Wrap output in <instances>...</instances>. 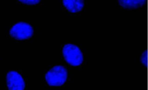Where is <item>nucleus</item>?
I'll return each mask as SVG.
<instances>
[{"label":"nucleus","instance_id":"obj_1","mask_svg":"<svg viewBox=\"0 0 148 90\" xmlns=\"http://www.w3.org/2000/svg\"><path fill=\"white\" fill-rule=\"evenodd\" d=\"M67 69L61 65H56L51 68L45 74V79L48 85L60 86L66 82L67 78Z\"/></svg>","mask_w":148,"mask_h":90},{"label":"nucleus","instance_id":"obj_2","mask_svg":"<svg viewBox=\"0 0 148 90\" xmlns=\"http://www.w3.org/2000/svg\"><path fill=\"white\" fill-rule=\"evenodd\" d=\"M62 53L66 61L73 66L79 65L84 60L83 53L80 48L74 44L69 43L65 45Z\"/></svg>","mask_w":148,"mask_h":90},{"label":"nucleus","instance_id":"obj_3","mask_svg":"<svg viewBox=\"0 0 148 90\" xmlns=\"http://www.w3.org/2000/svg\"><path fill=\"white\" fill-rule=\"evenodd\" d=\"M34 33L32 26L25 22H19L15 23L10 30V34L14 39L26 40L31 38Z\"/></svg>","mask_w":148,"mask_h":90},{"label":"nucleus","instance_id":"obj_4","mask_svg":"<svg viewBox=\"0 0 148 90\" xmlns=\"http://www.w3.org/2000/svg\"><path fill=\"white\" fill-rule=\"evenodd\" d=\"M8 90H24L25 83L23 77L16 71H11L6 75Z\"/></svg>","mask_w":148,"mask_h":90},{"label":"nucleus","instance_id":"obj_5","mask_svg":"<svg viewBox=\"0 0 148 90\" xmlns=\"http://www.w3.org/2000/svg\"><path fill=\"white\" fill-rule=\"evenodd\" d=\"M63 3L67 10L72 13L80 11L84 5L83 0H63Z\"/></svg>","mask_w":148,"mask_h":90},{"label":"nucleus","instance_id":"obj_6","mask_svg":"<svg viewBox=\"0 0 148 90\" xmlns=\"http://www.w3.org/2000/svg\"><path fill=\"white\" fill-rule=\"evenodd\" d=\"M119 5L124 8L133 9L142 7L145 3V0H119Z\"/></svg>","mask_w":148,"mask_h":90},{"label":"nucleus","instance_id":"obj_7","mask_svg":"<svg viewBox=\"0 0 148 90\" xmlns=\"http://www.w3.org/2000/svg\"><path fill=\"white\" fill-rule=\"evenodd\" d=\"M140 60H141L142 64L145 67H147L148 66V51H147V50L144 51L142 53L141 58H140Z\"/></svg>","mask_w":148,"mask_h":90},{"label":"nucleus","instance_id":"obj_8","mask_svg":"<svg viewBox=\"0 0 148 90\" xmlns=\"http://www.w3.org/2000/svg\"><path fill=\"white\" fill-rule=\"evenodd\" d=\"M19 1L25 4L30 5L37 4L40 2L39 0H20Z\"/></svg>","mask_w":148,"mask_h":90}]
</instances>
